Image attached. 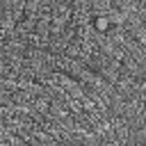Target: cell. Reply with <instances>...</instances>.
Wrapping results in <instances>:
<instances>
[{"label":"cell","instance_id":"1","mask_svg":"<svg viewBox=\"0 0 146 146\" xmlns=\"http://www.w3.org/2000/svg\"><path fill=\"white\" fill-rule=\"evenodd\" d=\"M94 27H96L98 32H105V30H110V27H112V23H110V16H107V14H98V16H96V21H94Z\"/></svg>","mask_w":146,"mask_h":146}]
</instances>
